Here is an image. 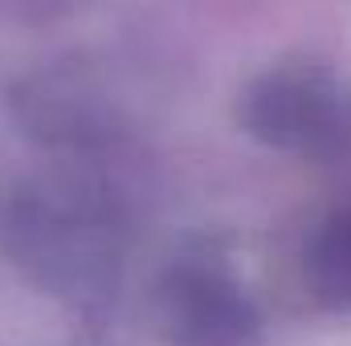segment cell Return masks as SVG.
Returning a JSON list of instances; mask_svg holds the SVG:
<instances>
[{
    "label": "cell",
    "mask_w": 351,
    "mask_h": 346,
    "mask_svg": "<svg viewBox=\"0 0 351 346\" xmlns=\"http://www.w3.org/2000/svg\"><path fill=\"white\" fill-rule=\"evenodd\" d=\"M311 285L327 302H351V212L331 220L306 257Z\"/></svg>",
    "instance_id": "cell-4"
},
{
    "label": "cell",
    "mask_w": 351,
    "mask_h": 346,
    "mask_svg": "<svg viewBox=\"0 0 351 346\" xmlns=\"http://www.w3.org/2000/svg\"><path fill=\"white\" fill-rule=\"evenodd\" d=\"M245 127L286 151L323 155L343 143L348 118L335 98L311 74H269L245 94Z\"/></svg>",
    "instance_id": "cell-3"
},
{
    "label": "cell",
    "mask_w": 351,
    "mask_h": 346,
    "mask_svg": "<svg viewBox=\"0 0 351 346\" xmlns=\"http://www.w3.org/2000/svg\"><path fill=\"white\" fill-rule=\"evenodd\" d=\"M156 314L180 346H245L258 334L250 297L204 265H180L156 285Z\"/></svg>",
    "instance_id": "cell-2"
},
{
    "label": "cell",
    "mask_w": 351,
    "mask_h": 346,
    "mask_svg": "<svg viewBox=\"0 0 351 346\" xmlns=\"http://www.w3.org/2000/svg\"><path fill=\"white\" fill-rule=\"evenodd\" d=\"M0 245L58 293H94L110 265V228L70 191H21L0 204Z\"/></svg>",
    "instance_id": "cell-1"
}]
</instances>
